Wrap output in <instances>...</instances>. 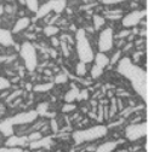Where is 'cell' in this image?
<instances>
[{"label":"cell","mask_w":148,"mask_h":152,"mask_svg":"<svg viewBox=\"0 0 148 152\" xmlns=\"http://www.w3.org/2000/svg\"><path fill=\"white\" fill-rule=\"evenodd\" d=\"M117 70L120 75L130 81L132 88L138 96L143 99L144 104L148 102V77L147 71L143 70L141 66L134 64L129 57H123L118 62Z\"/></svg>","instance_id":"cell-1"},{"label":"cell","mask_w":148,"mask_h":152,"mask_svg":"<svg viewBox=\"0 0 148 152\" xmlns=\"http://www.w3.org/2000/svg\"><path fill=\"white\" fill-rule=\"evenodd\" d=\"M75 45H77V53H78L79 62L87 64L94 61L95 54L84 28H79L75 33Z\"/></svg>","instance_id":"cell-2"},{"label":"cell","mask_w":148,"mask_h":152,"mask_svg":"<svg viewBox=\"0 0 148 152\" xmlns=\"http://www.w3.org/2000/svg\"><path fill=\"white\" fill-rule=\"evenodd\" d=\"M107 127L104 126H94L87 129H81V130H77L73 133V140L77 145L86 142V141H94L97 139L103 138L107 134Z\"/></svg>","instance_id":"cell-3"},{"label":"cell","mask_w":148,"mask_h":152,"mask_svg":"<svg viewBox=\"0 0 148 152\" xmlns=\"http://www.w3.org/2000/svg\"><path fill=\"white\" fill-rule=\"evenodd\" d=\"M67 9V0H47L46 3L39 6L35 13V21L49 16L51 12L61 15Z\"/></svg>","instance_id":"cell-4"},{"label":"cell","mask_w":148,"mask_h":152,"mask_svg":"<svg viewBox=\"0 0 148 152\" xmlns=\"http://www.w3.org/2000/svg\"><path fill=\"white\" fill-rule=\"evenodd\" d=\"M20 56L28 71H34L38 66V57L34 45L29 41H24L20 47Z\"/></svg>","instance_id":"cell-5"},{"label":"cell","mask_w":148,"mask_h":152,"mask_svg":"<svg viewBox=\"0 0 148 152\" xmlns=\"http://www.w3.org/2000/svg\"><path fill=\"white\" fill-rule=\"evenodd\" d=\"M147 17V10H134L130 11L129 13H126L125 16L121 17V24L123 27H125L126 29L129 28H135L136 26H138L142 20Z\"/></svg>","instance_id":"cell-6"},{"label":"cell","mask_w":148,"mask_h":152,"mask_svg":"<svg viewBox=\"0 0 148 152\" xmlns=\"http://www.w3.org/2000/svg\"><path fill=\"white\" fill-rule=\"evenodd\" d=\"M148 133L147 122H141L136 124H129L125 129V137L130 141H136L141 138H144Z\"/></svg>","instance_id":"cell-7"},{"label":"cell","mask_w":148,"mask_h":152,"mask_svg":"<svg viewBox=\"0 0 148 152\" xmlns=\"http://www.w3.org/2000/svg\"><path fill=\"white\" fill-rule=\"evenodd\" d=\"M114 44V33L112 28H104L100 31L98 35V41H97V46H98V51L102 53H106L108 51L112 50Z\"/></svg>","instance_id":"cell-8"},{"label":"cell","mask_w":148,"mask_h":152,"mask_svg":"<svg viewBox=\"0 0 148 152\" xmlns=\"http://www.w3.org/2000/svg\"><path fill=\"white\" fill-rule=\"evenodd\" d=\"M36 117H38V112L35 110H30V111L20 112V113H17V115H15L12 117H9L6 120L12 126H21V124H28V123L34 122L36 120Z\"/></svg>","instance_id":"cell-9"},{"label":"cell","mask_w":148,"mask_h":152,"mask_svg":"<svg viewBox=\"0 0 148 152\" xmlns=\"http://www.w3.org/2000/svg\"><path fill=\"white\" fill-rule=\"evenodd\" d=\"M32 23V20L30 17H27V16H23L21 18H18V20L16 21V23L13 24V28H12V34H18L21 33L23 30H26Z\"/></svg>","instance_id":"cell-10"},{"label":"cell","mask_w":148,"mask_h":152,"mask_svg":"<svg viewBox=\"0 0 148 152\" xmlns=\"http://www.w3.org/2000/svg\"><path fill=\"white\" fill-rule=\"evenodd\" d=\"M28 138L27 137H16V135H11L9 137V139L6 140V146L9 147H23L28 144Z\"/></svg>","instance_id":"cell-11"},{"label":"cell","mask_w":148,"mask_h":152,"mask_svg":"<svg viewBox=\"0 0 148 152\" xmlns=\"http://www.w3.org/2000/svg\"><path fill=\"white\" fill-rule=\"evenodd\" d=\"M13 44L15 42H13L12 33L7 29L0 28V45L4 47H9V46H12Z\"/></svg>","instance_id":"cell-12"},{"label":"cell","mask_w":148,"mask_h":152,"mask_svg":"<svg viewBox=\"0 0 148 152\" xmlns=\"http://www.w3.org/2000/svg\"><path fill=\"white\" fill-rule=\"evenodd\" d=\"M52 142V139L50 137H45V138H40L35 141H30L29 144V147L32 150H38V148H41V147H50Z\"/></svg>","instance_id":"cell-13"},{"label":"cell","mask_w":148,"mask_h":152,"mask_svg":"<svg viewBox=\"0 0 148 152\" xmlns=\"http://www.w3.org/2000/svg\"><path fill=\"white\" fill-rule=\"evenodd\" d=\"M94 59H95V65H97L98 68H101L103 70L109 65V57L106 56V53H102V52L96 53Z\"/></svg>","instance_id":"cell-14"},{"label":"cell","mask_w":148,"mask_h":152,"mask_svg":"<svg viewBox=\"0 0 148 152\" xmlns=\"http://www.w3.org/2000/svg\"><path fill=\"white\" fill-rule=\"evenodd\" d=\"M0 132H1L5 137H11V135H13V126L10 124V122L5 118L4 121L0 122Z\"/></svg>","instance_id":"cell-15"},{"label":"cell","mask_w":148,"mask_h":152,"mask_svg":"<svg viewBox=\"0 0 148 152\" xmlns=\"http://www.w3.org/2000/svg\"><path fill=\"white\" fill-rule=\"evenodd\" d=\"M119 141H107L96 148V152H112L118 146Z\"/></svg>","instance_id":"cell-16"},{"label":"cell","mask_w":148,"mask_h":152,"mask_svg":"<svg viewBox=\"0 0 148 152\" xmlns=\"http://www.w3.org/2000/svg\"><path fill=\"white\" fill-rule=\"evenodd\" d=\"M78 96H79V88L73 87L64 94V102L66 103H74L78 99Z\"/></svg>","instance_id":"cell-17"},{"label":"cell","mask_w":148,"mask_h":152,"mask_svg":"<svg viewBox=\"0 0 148 152\" xmlns=\"http://www.w3.org/2000/svg\"><path fill=\"white\" fill-rule=\"evenodd\" d=\"M24 1V5L27 6V9L30 11V12H34L36 13V11H38L40 4H39V0H23Z\"/></svg>","instance_id":"cell-18"},{"label":"cell","mask_w":148,"mask_h":152,"mask_svg":"<svg viewBox=\"0 0 148 152\" xmlns=\"http://www.w3.org/2000/svg\"><path fill=\"white\" fill-rule=\"evenodd\" d=\"M92 21H94V27H95V29L98 30V29H101V28L104 26L106 18H104L103 16H101V15H94V17H92Z\"/></svg>","instance_id":"cell-19"},{"label":"cell","mask_w":148,"mask_h":152,"mask_svg":"<svg viewBox=\"0 0 148 152\" xmlns=\"http://www.w3.org/2000/svg\"><path fill=\"white\" fill-rule=\"evenodd\" d=\"M58 33H60V28L56 27V26H53V24H49V26H46L44 28V34L46 36H49V37H52V36H55Z\"/></svg>","instance_id":"cell-20"},{"label":"cell","mask_w":148,"mask_h":152,"mask_svg":"<svg viewBox=\"0 0 148 152\" xmlns=\"http://www.w3.org/2000/svg\"><path fill=\"white\" fill-rule=\"evenodd\" d=\"M53 87V82H46V83H39L34 86V91L35 92H47Z\"/></svg>","instance_id":"cell-21"},{"label":"cell","mask_w":148,"mask_h":152,"mask_svg":"<svg viewBox=\"0 0 148 152\" xmlns=\"http://www.w3.org/2000/svg\"><path fill=\"white\" fill-rule=\"evenodd\" d=\"M86 71H87L86 64L83 63V62H79V63L77 64V66H75V72H77V75H79V76H85V75H86Z\"/></svg>","instance_id":"cell-22"},{"label":"cell","mask_w":148,"mask_h":152,"mask_svg":"<svg viewBox=\"0 0 148 152\" xmlns=\"http://www.w3.org/2000/svg\"><path fill=\"white\" fill-rule=\"evenodd\" d=\"M90 74H91V77L92 79H98L100 76L103 74V69L98 68L97 65H94V66L91 68V70H90Z\"/></svg>","instance_id":"cell-23"},{"label":"cell","mask_w":148,"mask_h":152,"mask_svg":"<svg viewBox=\"0 0 148 152\" xmlns=\"http://www.w3.org/2000/svg\"><path fill=\"white\" fill-rule=\"evenodd\" d=\"M129 0H101V4L106 5V6H114V5H119L123 3H126Z\"/></svg>","instance_id":"cell-24"},{"label":"cell","mask_w":148,"mask_h":152,"mask_svg":"<svg viewBox=\"0 0 148 152\" xmlns=\"http://www.w3.org/2000/svg\"><path fill=\"white\" fill-rule=\"evenodd\" d=\"M47 107H49V104H47V103H41V104H39L38 109H36L35 111L38 112V115L46 116V115H47Z\"/></svg>","instance_id":"cell-25"},{"label":"cell","mask_w":148,"mask_h":152,"mask_svg":"<svg viewBox=\"0 0 148 152\" xmlns=\"http://www.w3.org/2000/svg\"><path fill=\"white\" fill-rule=\"evenodd\" d=\"M11 87V82L6 79V77H3V76H0V92L1 91H5L7 88Z\"/></svg>","instance_id":"cell-26"},{"label":"cell","mask_w":148,"mask_h":152,"mask_svg":"<svg viewBox=\"0 0 148 152\" xmlns=\"http://www.w3.org/2000/svg\"><path fill=\"white\" fill-rule=\"evenodd\" d=\"M68 81V76L66 74H58L55 76V83H66Z\"/></svg>","instance_id":"cell-27"},{"label":"cell","mask_w":148,"mask_h":152,"mask_svg":"<svg viewBox=\"0 0 148 152\" xmlns=\"http://www.w3.org/2000/svg\"><path fill=\"white\" fill-rule=\"evenodd\" d=\"M0 152H23V150L21 147H1L0 148Z\"/></svg>","instance_id":"cell-28"},{"label":"cell","mask_w":148,"mask_h":152,"mask_svg":"<svg viewBox=\"0 0 148 152\" xmlns=\"http://www.w3.org/2000/svg\"><path fill=\"white\" fill-rule=\"evenodd\" d=\"M75 107H77V105H74V104H72V103H66L64 105H63V107H62V112H70V111H73V110H75Z\"/></svg>","instance_id":"cell-29"},{"label":"cell","mask_w":148,"mask_h":152,"mask_svg":"<svg viewBox=\"0 0 148 152\" xmlns=\"http://www.w3.org/2000/svg\"><path fill=\"white\" fill-rule=\"evenodd\" d=\"M87 98H89V91L87 89L79 91V96H78L77 100H87Z\"/></svg>","instance_id":"cell-30"},{"label":"cell","mask_w":148,"mask_h":152,"mask_svg":"<svg viewBox=\"0 0 148 152\" xmlns=\"http://www.w3.org/2000/svg\"><path fill=\"white\" fill-rule=\"evenodd\" d=\"M120 56H121V51H117L115 54L113 56V58L109 59V64H115V63H118L119 59H120Z\"/></svg>","instance_id":"cell-31"},{"label":"cell","mask_w":148,"mask_h":152,"mask_svg":"<svg viewBox=\"0 0 148 152\" xmlns=\"http://www.w3.org/2000/svg\"><path fill=\"white\" fill-rule=\"evenodd\" d=\"M41 138V134L39 132H34V133H32V134L28 137V140L29 141H35V140H38V139H40Z\"/></svg>","instance_id":"cell-32"},{"label":"cell","mask_w":148,"mask_h":152,"mask_svg":"<svg viewBox=\"0 0 148 152\" xmlns=\"http://www.w3.org/2000/svg\"><path fill=\"white\" fill-rule=\"evenodd\" d=\"M130 34H131V30L130 29H124V30H121L117 35V37H119V39H124V37H126V36H130Z\"/></svg>","instance_id":"cell-33"},{"label":"cell","mask_w":148,"mask_h":152,"mask_svg":"<svg viewBox=\"0 0 148 152\" xmlns=\"http://www.w3.org/2000/svg\"><path fill=\"white\" fill-rule=\"evenodd\" d=\"M117 102H115V99H113L112 100V109H110V116H113L114 113L117 112Z\"/></svg>","instance_id":"cell-34"},{"label":"cell","mask_w":148,"mask_h":152,"mask_svg":"<svg viewBox=\"0 0 148 152\" xmlns=\"http://www.w3.org/2000/svg\"><path fill=\"white\" fill-rule=\"evenodd\" d=\"M60 45L62 46V51H63L64 56H66V57H68V56H69V51H68V48H67V45H66V42H60Z\"/></svg>","instance_id":"cell-35"},{"label":"cell","mask_w":148,"mask_h":152,"mask_svg":"<svg viewBox=\"0 0 148 152\" xmlns=\"http://www.w3.org/2000/svg\"><path fill=\"white\" fill-rule=\"evenodd\" d=\"M51 44H52V46H55V47H57V46H60V41L56 39V37H51Z\"/></svg>","instance_id":"cell-36"},{"label":"cell","mask_w":148,"mask_h":152,"mask_svg":"<svg viewBox=\"0 0 148 152\" xmlns=\"http://www.w3.org/2000/svg\"><path fill=\"white\" fill-rule=\"evenodd\" d=\"M21 93H22V91H17V92H15V93H12V96H11V97H10V98H9L7 100L10 102V100H11V99H13L15 97H17V96H20V94H21Z\"/></svg>","instance_id":"cell-37"},{"label":"cell","mask_w":148,"mask_h":152,"mask_svg":"<svg viewBox=\"0 0 148 152\" xmlns=\"http://www.w3.org/2000/svg\"><path fill=\"white\" fill-rule=\"evenodd\" d=\"M51 124H52V129H53V130H57V126H56V122H55L53 120L51 121Z\"/></svg>","instance_id":"cell-38"},{"label":"cell","mask_w":148,"mask_h":152,"mask_svg":"<svg viewBox=\"0 0 148 152\" xmlns=\"http://www.w3.org/2000/svg\"><path fill=\"white\" fill-rule=\"evenodd\" d=\"M80 1H83L84 4H86V3H90V1H92V0H80Z\"/></svg>","instance_id":"cell-39"},{"label":"cell","mask_w":148,"mask_h":152,"mask_svg":"<svg viewBox=\"0 0 148 152\" xmlns=\"http://www.w3.org/2000/svg\"><path fill=\"white\" fill-rule=\"evenodd\" d=\"M20 3H21V4H24V1H23V0H20Z\"/></svg>","instance_id":"cell-40"},{"label":"cell","mask_w":148,"mask_h":152,"mask_svg":"<svg viewBox=\"0 0 148 152\" xmlns=\"http://www.w3.org/2000/svg\"><path fill=\"white\" fill-rule=\"evenodd\" d=\"M23 152H30V151H23Z\"/></svg>","instance_id":"cell-41"}]
</instances>
